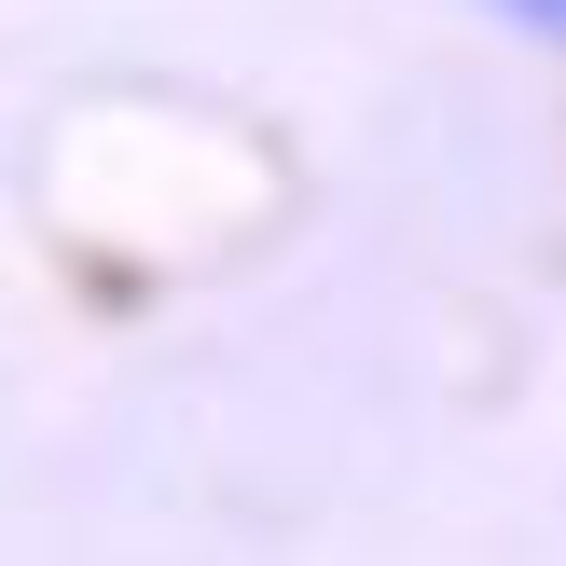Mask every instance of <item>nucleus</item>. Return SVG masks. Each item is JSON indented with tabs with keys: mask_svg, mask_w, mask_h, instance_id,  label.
Returning a JSON list of instances; mask_svg holds the SVG:
<instances>
[{
	"mask_svg": "<svg viewBox=\"0 0 566 566\" xmlns=\"http://www.w3.org/2000/svg\"><path fill=\"white\" fill-rule=\"evenodd\" d=\"M512 28H539V42H566V0H497Z\"/></svg>",
	"mask_w": 566,
	"mask_h": 566,
	"instance_id": "f257e3e1",
	"label": "nucleus"
}]
</instances>
